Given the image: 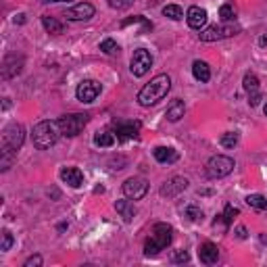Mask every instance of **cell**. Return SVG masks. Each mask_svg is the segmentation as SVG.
<instances>
[{
    "mask_svg": "<svg viewBox=\"0 0 267 267\" xmlns=\"http://www.w3.org/2000/svg\"><path fill=\"white\" fill-rule=\"evenodd\" d=\"M184 113H186V105H184V101H174L169 107H167V111H165V117L171 121V123H176V121H180L182 117H184Z\"/></svg>",
    "mask_w": 267,
    "mask_h": 267,
    "instance_id": "obj_19",
    "label": "cell"
},
{
    "mask_svg": "<svg viewBox=\"0 0 267 267\" xmlns=\"http://www.w3.org/2000/svg\"><path fill=\"white\" fill-rule=\"evenodd\" d=\"M148 192V182L144 178H129L123 182V194L131 201H140Z\"/></svg>",
    "mask_w": 267,
    "mask_h": 267,
    "instance_id": "obj_10",
    "label": "cell"
},
{
    "mask_svg": "<svg viewBox=\"0 0 267 267\" xmlns=\"http://www.w3.org/2000/svg\"><path fill=\"white\" fill-rule=\"evenodd\" d=\"M242 86L244 90L249 92V105L251 107H257L259 101H261V92H259V78L255 73H246L244 80H242Z\"/></svg>",
    "mask_w": 267,
    "mask_h": 267,
    "instance_id": "obj_12",
    "label": "cell"
},
{
    "mask_svg": "<svg viewBox=\"0 0 267 267\" xmlns=\"http://www.w3.org/2000/svg\"><path fill=\"white\" fill-rule=\"evenodd\" d=\"M61 180L71 188H80L84 184V174L78 167H63L61 169Z\"/></svg>",
    "mask_w": 267,
    "mask_h": 267,
    "instance_id": "obj_16",
    "label": "cell"
},
{
    "mask_svg": "<svg viewBox=\"0 0 267 267\" xmlns=\"http://www.w3.org/2000/svg\"><path fill=\"white\" fill-rule=\"evenodd\" d=\"M221 217H223L225 225H230V223L234 221V217H238V209H236V207H232V205H227V207H225V213H223Z\"/></svg>",
    "mask_w": 267,
    "mask_h": 267,
    "instance_id": "obj_29",
    "label": "cell"
},
{
    "mask_svg": "<svg viewBox=\"0 0 267 267\" xmlns=\"http://www.w3.org/2000/svg\"><path fill=\"white\" fill-rule=\"evenodd\" d=\"M44 5H50V3H69V0H42Z\"/></svg>",
    "mask_w": 267,
    "mask_h": 267,
    "instance_id": "obj_37",
    "label": "cell"
},
{
    "mask_svg": "<svg viewBox=\"0 0 267 267\" xmlns=\"http://www.w3.org/2000/svg\"><path fill=\"white\" fill-rule=\"evenodd\" d=\"M101 50H103L105 54H111V56H113V54H119V50H121V48H119V44H117L115 40H111V38H107V40H103V42H101Z\"/></svg>",
    "mask_w": 267,
    "mask_h": 267,
    "instance_id": "obj_26",
    "label": "cell"
},
{
    "mask_svg": "<svg viewBox=\"0 0 267 267\" xmlns=\"http://www.w3.org/2000/svg\"><path fill=\"white\" fill-rule=\"evenodd\" d=\"M101 92H103V86H101L96 80H84V82L78 86V90H75V96H78L80 103L90 105V103H94V101L98 98Z\"/></svg>",
    "mask_w": 267,
    "mask_h": 267,
    "instance_id": "obj_9",
    "label": "cell"
},
{
    "mask_svg": "<svg viewBox=\"0 0 267 267\" xmlns=\"http://www.w3.org/2000/svg\"><path fill=\"white\" fill-rule=\"evenodd\" d=\"M240 31V25L234 21H223L221 25H211L198 34L203 42H215V40H225V38H232Z\"/></svg>",
    "mask_w": 267,
    "mask_h": 267,
    "instance_id": "obj_4",
    "label": "cell"
},
{
    "mask_svg": "<svg viewBox=\"0 0 267 267\" xmlns=\"http://www.w3.org/2000/svg\"><path fill=\"white\" fill-rule=\"evenodd\" d=\"M192 75L198 80V82H209L211 80V69H209V65L205 61H194L192 63Z\"/></svg>",
    "mask_w": 267,
    "mask_h": 267,
    "instance_id": "obj_20",
    "label": "cell"
},
{
    "mask_svg": "<svg viewBox=\"0 0 267 267\" xmlns=\"http://www.w3.org/2000/svg\"><path fill=\"white\" fill-rule=\"evenodd\" d=\"M186 21L192 29H203L207 25V11L201 7H190L186 13Z\"/></svg>",
    "mask_w": 267,
    "mask_h": 267,
    "instance_id": "obj_15",
    "label": "cell"
},
{
    "mask_svg": "<svg viewBox=\"0 0 267 267\" xmlns=\"http://www.w3.org/2000/svg\"><path fill=\"white\" fill-rule=\"evenodd\" d=\"M94 144H96V146H113V144H115V136L109 134V131L96 134V136H94Z\"/></svg>",
    "mask_w": 267,
    "mask_h": 267,
    "instance_id": "obj_25",
    "label": "cell"
},
{
    "mask_svg": "<svg viewBox=\"0 0 267 267\" xmlns=\"http://www.w3.org/2000/svg\"><path fill=\"white\" fill-rule=\"evenodd\" d=\"M115 209H117V213H119L125 221H131L134 215H136V207H134V203H129V201H117V203H115Z\"/></svg>",
    "mask_w": 267,
    "mask_h": 267,
    "instance_id": "obj_21",
    "label": "cell"
},
{
    "mask_svg": "<svg viewBox=\"0 0 267 267\" xmlns=\"http://www.w3.org/2000/svg\"><path fill=\"white\" fill-rule=\"evenodd\" d=\"M236 163L232 157H225V155H215L209 159L207 163V176L211 178V180H219V178H225V176H230L232 171H234Z\"/></svg>",
    "mask_w": 267,
    "mask_h": 267,
    "instance_id": "obj_6",
    "label": "cell"
},
{
    "mask_svg": "<svg viewBox=\"0 0 267 267\" xmlns=\"http://www.w3.org/2000/svg\"><path fill=\"white\" fill-rule=\"evenodd\" d=\"M163 15L169 17V19H174V21H180V19H184V11H182V7H178V5H167V7H163Z\"/></svg>",
    "mask_w": 267,
    "mask_h": 267,
    "instance_id": "obj_24",
    "label": "cell"
},
{
    "mask_svg": "<svg viewBox=\"0 0 267 267\" xmlns=\"http://www.w3.org/2000/svg\"><path fill=\"white\" fill-rule=\"evenodd\" d=\"M198 259L205 265H213L219 259V249L213 242H205V244H201V249H198Z\"/></svg>",
    "mask_w": 267,
    "mask_h": 267,
    "instance_id": "obj_17",
    "label": "cell"
},
{
    "mask_svg": "<svg viewBox=\"0 0 267 267\" xmlns=\"http://www.w3.org/2000/svg\"><path fill=\"white\" fill-rule=\"evenodd\" d=\"M219 17H221V21H234V17H236V9H234V5H230V3L221 5V9H219Z\"/></svg>",
    "mask_w": 267,
    "mask_h": 267,
    "instance_id": "obj_27",
    "label": "cell"
},
{
    "mask_svg": "<svg viewBox=\"0 0 267 267\" xmlns=\"http://www.w3.org/2000/svg\"><path fill=\"white\" fill-rule=\"evenodd\" d=\"M152 155H155V159L159 163H174V161H178V150L171 148V146H157L155 150H152Z\"/></svg>",
    "mask_w": 267,
    "mask_h": 267,
    "instance_id": "obj_18",
    "label": "cell"
},
{
    "mask_svg": "<svg viewBox=\"0 0 267 267\" xmlns=\"http://www.w3.org/2000/svg\"><path fill=\"white\" fill-rule=\"evenodd\" d=\"M42 25H44V29H46L48 34H63V23H59L54 17L44 15V17H42Z\"/></svg>",
    "mask_w": 267,
    "mask_h": 267,
    "instance_id": "obj_22",
    "label": "cell"
},
{
    "mask_svg": "<svg viewBox=\"0 0 267 267\" xmlns=\"http://www.w3.org/2000/svg\"><path fill=\"white\" fill-rule=\"evenodd\" d=\"M246 205L257 209V211H267V198L261 194H249L246 196Z\"/></svg>",
    "mask_w": 267,
    "mask_h": 267,
    "instance_id": "obj_23",
    "label": "cell"
},
{
    "mask_svg": "<svg viewBox=\"0 0 267 267\" xmlns=\"http://www.w3.org/2000/svg\"><path fill=\"white\" fill-rule=\"evenodd\" d=\"M259 46H267V34L259 38Z\"/></svg>",
    "mask_w": 267,
    "mask_h": 267,
    "instance_id": "obj_36",
    "label": "cell"
},
{
    "mask_svg": "<svg viewBox=\"0 0 267 267\" xmlns=\"http://www.w3.org/2000/svg\"><path fill=\"white\" fill-rule=\"evenodd\" d=\"M109 3V7L111 9H117V11H123V9H127L134 0H107Z\"/></svg>",
    "mask_w": 267,
    "mask_h": 267,
    "instance_id": "obj_31",
    "label": "cell"
},
{
    "mask_svg": "<svg viewBox=\"0 0 267 267\" xmlns=\"http://www.w3.org/2000/svg\"><path fill=\"white\" fill-rule=\"evenodd\" d=\"M236 232H238V238H246V227H242V225H240Z\"/></svg>",
    "mask_w": 267,
    "mask_h": 267,
    "instance_id": "obj_35",
    "label": "cell"
},
{
    "mask_svg": "<svg viewBox=\"0 0 267 267\" xmlns=\"http://www.w3.org/2000/svg\"><path fill=\"white\" fill-rule=\"evenodd\" d=\"M25 142V129L21 123H11L7 125L5 134H3V152H13L17 155V150L23 146Z\"/></svg>",
    "mask_w": 267,
    "mask_h": 267,
    "instance_id": "obj_5",
    "label": "cell"
},
{
    "mask_svg": "<svg viewBox=\"0 0 267 267\" xmlns=\"http://www.w3.org/2000/svg\"><path fill=\"white\" fill-rule=\"evenodd\" d=\"M11 246H13V234L9 230H3V246H0V251L7 253Z\"/></svg>",
    "mask_w": 267,
    "mask_h": 267,
    "instance_id": "obj_30",
    "label": "cell"
},
{
    "mask_svg": "<svg viewBox=\"0 0 267 267\" xmlns=\"http://www.w3.org/2000/svg\"><path fill=\"white\" fill-rule=\"evenodd\" d=\"M171 88V78L167 73H161L157 78H152L140 92H138V103L142 107H152L159 101H163L167 96V92Z\"/></svg>",
    "mask_w": 267,
    "mask_h": 267,
    "instance_id": "obj_1",
    "label": "cell"
},
{
    "mask_svg": "<svg viewBox=\"0 0 267 267\" xmlns=\"http://www.w3.org/2000/svg\"><path fill=\"white\" fill-rule=\"evenodd\" d=\"M59 136H63L61 127H59V121H48V119L36 123L34 131H31L34 144H36V148H40V150H46V148L54 146L56 140H59Z\"/></svg>",
    "mask_w": 267,
    "mask_h": 267,
    "instance_id": "obj_2",
    "label": "cell"
},
{
    "mask_svg": "<svg viewBox=\"0 0 267 267\" xmlns=\"http://www.w3.org/2000/svg\"><path fill=\"white\" fill-rule=\"evenodd\" d=\"M152 67V54L146 50V48H138L136 52H134L131 61H129V71L131 75H136V78H142V75H146Z\"/></svg>",
    "mask_w": 267,
    "mask_h": 267,
    "instance_id": "obj_8",
    "label": "cell"
},
{
    "mask_svg": "<svg viewBox=\"0 0 267 267\" xmlns=\"http://www.w3.org/2000/svg\"><path fill=\"white\" fill-rule=\"evenodd\" d=\"M138 129H140V123H138V121L117 123V125H115L117 140H119V142H127V140H131V138H136V136H138Z\"/></svg>",
    "mask_w": 267,
    "mask_h": 267,
    "instance_id": "obj_14",
    "label": "cell"
},
{
    "mask_svg": "<svg viewBox=\"0 0 267 267\" xmlns=\"http://www.w3.org/2000/svg\"><path fill=\"white\" fill-rule=\"evenodd\" d=\"M90 121V115L88 113H71V115H65L59 119V127H61V134L67 138H73L86 127V123Z\"/></svg>",
    "mask_w": 267,
    "mask_h": 267,
    "instance_id": "obj_7",
    "label": "cell"
},
{
    "mask_svg": "<svg viewBox=\"0 0 267 267\" xmlns=\"http://www.w3.org/2000/svg\"><path fill=\"white\" fill-rule=\"evenodd\" d=\"M186 188H188V180H186V178L176 176V178H171L169 182H165V184H163V188H161V196L174 198V196H178L180 192H184Z\"/></svg>",
    "mask_w": 267,
    "mask_h": 267,
    "instance_id": "obj_13",
    "label": "cell"
},
{
    "mask_svg": "<svg viewBox=\"0 0 267 267\" xmlns=\"http://www.w3.org/2000/svg\"><path fill=\"white\" fill-rule=\"evenodd\" d=\"M171 225H167V223H157L155 227H152V236L144 242V255L146 257H155V255H159L163 249H167V246L171 244Z\"/></svg>",
    "mask_w": 267,
    "mask_h": 267,
    "instance_id": "obj_3",
    "label": "cell"
},
{
    "mask_svg": "<svg viewBox=\"0 0 267 267\" xmlns=\"http://www.w3.org/2000/svg\"><path fill=\"white\" fill-rule=\"evenodd\" d=\"M94 7L90 3H80V5H75L71 9L65 11L63 17H67V21H88V19L94 17Z\"/></svg>",
    "mask_w": 267,
    "mask_h": 267,
    "instance_id": "obj_11",
    "label": "cell"
},
{
    "mask_svg": "<svg viewBox=\"0 0 267 267\" xmlns=\"http://www.w3.org/2000/svg\"><path fill=\"white\" fill-rule=\"evenodd\" d=\"M263 113H265V115H267V103H265V107H263Z\"/></svg>",
    "mask_w": 267,
    "mask_h": 267,
    "instance_id": "obj_38",
    "label": "cell"
},
{
    "mask_svg": "<svg viewBox=\"0 0 267 267\" xmlns=\"http://www.w3.org/2000/svg\"><path fill=\"white\" fill-rule=\"evenodd\" d=\"M188 215H190V219H192V221H196L198 217H203V211H198V209H194V207H190L188 209Z\"/></svg>",
    "mask_w": 267,
    "mask_h": 267,
    "instance_id": "obj_34",
    "label": "cell"
},
{
    "mask_svg": "<svg viewBox=\"0 0 267 267\" xmlns=\"http://www.w3.org/2000/svg\"><path fill=\"white\" fill-rule=\"evenodd\" d=\"M34 265H36V267H40V265H42V257H40V255L29 257V259L23 263V267H34Z\"/></svg>",
    "mask_w": 267,
    "mask_h": 267,
    "instance_id": "obj_32",
    "label": "cell"
},
{
    "mask_svg": "<svg viewBox=\"0 0 267 267\" xmlns=\"http://www.w3.org/2000/svg\"><path fill=\"white\" fill-rule=\"evenodd\" d=\"M188 259H190V257H188L186 251H178V253L174 255V261H176V263H186Z\"/></svg>",
    "mask_w": 267,
    "mask_h": 267,
    "instance_id": "obj_33",
    "label": "cell"
},
{
    "mask_svg": "<svg viewBox=\"0 0 267 267\" xmlns=\"http://www.w3.org/2000/svg\"><path fill=\"white\" fill-rule=\"evenodd\" d=\"M236 144H238V134L227 131V134H223V136H221V146L223 148H234Z\"/></svg>",
    "mask_w": 267,
    "mask_h": 267,
    "instance_id": "obj_28",
    "label": "cell"
}]
</instances>
